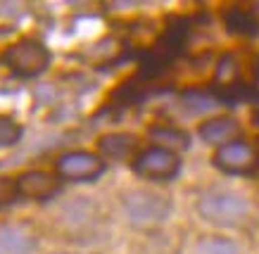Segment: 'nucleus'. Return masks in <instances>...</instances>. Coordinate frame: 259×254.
<instances>
[{
  "label": "nucleus",
  "mask_w": 259,
  "mask_h": 254,
  "mask_svg": "<svg viewBox=\"0 0 259 254\" xmlns=\"http://www.w3.org/2000/svg\"><path fill=\"white\" fill-rule=\"evenodd\" d=\"M247 209H250V205L240 192L224 190V188L207 190L197 199L200 216L214 226H238L247 216Z\"/></svg>",
  "instance_id": "nucleus-1"
},
{
  "label": "nucleus",
  "mask_w": 259,
  "mask_h": 254,
  "mask_svg": "<svg viewBox=\"0 0 259 254\" xmlns=\"http://www.w3.org/2000/svg\"><path fill=\"white\" fill-rule=\"evenodd\" d=\"M0 62L19 79H33L48 69L50 50L36 38H22L5 48V53L0 55Z\"/></svg>",
  "instance_id": "nucleus-2"
},
{
  "label": "nucleus",
  "mask_w": 259,
  "mask_h": 254,
  "mask_svg": "<svg viewBox=\"0 0 259 254\" xmlns=\"http://www.w3.org/2000/svg\"><path fill=\"white\" fill-rule=\"evenodd\" d=\"M169 212H171L169 199L157 195V192L136 190L124 197L126 219H128V223H134L138 228H150V226H157V223L166 221Z\"/></svg>",
  "instance_id": "nucleus-3"
},
{
  "label": "nucleus",
  "mask_w": 259,
  "mask_h": 254,
  "mask_svg": "<svg viewBox=\"0 0 259 254\" xmlns=\"http://www.w3.org/2000/svg\"><path fill=\"white\" fill-rule=\"evenodd\" d=\"M134 171L148 181H171L174 176L181 171L179 155L164 145H152L134 159Z\"/></svg>",
  "instance_id": "nucleus-4"
},
{
  "label": "nucleus",
  "mask_w": 259,
  "mask_h": 254,
  "mask_svg": "<svg viewBox=\"0 0 259 254\" xmlns=\"http://www.w3.org/2000/svg\"><path fill=\"white\" fill-rule=\"evenodd\" d=\"M55 171L60 178H67V181H95L105 171V159L83 150L67 152L62 157H57Z\"/></svg>",
  "instance_id": "nucleus-5"
},
{
  "label": "nucleus",
  "mask_w": 259,
  "mask_h": 254,
  "mask_svg": "<svg viewBox=\"0 0 259 254\" xmlns=\"http://www.w3.org/2000/svg\"><path fill=\"white\" fill-rule=\"evenodd\" d=\"M214 164L226 174H247L257 164V155L247 143L233 140L228 145H221L214 155Z\"/></svg>",
  "instance_id": "nucleus-6"
},
{
  "label": "nucleus",
  "mask_w": 259,
  "mask_h": 254,
  "mask_svg": "<svg viewBox=\"0 0 259 254\" xmlns=\"http://www.w3.org/2000/svg\"><path fill=\"white\" fill-rule=\"evenodd\" d=\"M15 190L19 195H24V197L43 199V197H50L57 190V181L55 176L46 174V171H26V174L17 176Z\"/></svg>",
  "instance_id": "nucleus-7"
},
{
  "label": "nucleus",
  "mask_w": 259,
  "mask_h": 254,
  "mask_svg": "<svg viewBox=\"0 0 259 254\" xmlns=\"http://www.w3.org/2000/svg\"><path fill=\"white\" fill-rule=\"evenodd\" d=\"M240 133V126L233 117H214V119H207L200 126V138L209 145H228L233 143Z\"/></svg>",
  "instance_id": "nucleus-8"
},
{
  "label": "nucleus",
  "mask_w": 259,
  "mask_h": 254,
  "mask_svg": "<svg viewBox=\"0 0 259 254\" xmlns=\"http://www.w3.org/2000/svg\"><path fill=\"white\" fill-rule=\"evenodd\" d=\"M33 238L22 226L3 223L0 226V254H31Z\"/></svg>",
  "instance_id": "nucleus-9"
},
{
  "label": "nucleus",
  "mask_w": 259,
  "mask_h": 254,
  "mask_svg": "<svg viewBox=\"0 0 259 254\" xmlns=\"http://www.w3.org/2000/svg\"><path fill=\"white\" fill-rule=\"evenodd\" d=\"M100 152L105 157L112 159H124L136 150V138L128 133H112V135H102L100 143H98Z\"/></svg>",
  "instance_id": "nucleus-10"
},
{
  "label": "nucleus",
  "mask_w": 259,
  "mask_h": 254,
  "mask_svg": "<svg viewBox=\"0 0 259 254\" xmlns=\"http://www.w3.org/2000/svg\"><path fill=\"white\" fill-rule=\"evenodd\" d=\"M195 254H243L233 240L226 238H207L195 247Z\"/></svg>",
  "instance_id": "nucleus-11"
},
{
  "label": "nucleus",
  "mask_w": 259,
  "mask_h": 254,
  "mask_svg": "<svg viewBox=\"0 0 259 254\" xmlns=\"http://www.w3.org/2000/svg\"><path fill=\"white\" fill-rule=\"evenodd\" d=\"M19 138H22V126L12 117L0 114V147H10V145L19 143Z\"/></svg>",
  "instance_id": "nucleus-12"
},
{
  "label": "nucleus",
  "mask_w": 259,
  "mask_h": 254,
  "mask_svg": "<svg viewBox=\"0 0 259 254\" xmlns=\"http://www.w3.org/2000/svg\"><path fill=\"white\" fill-rule=\"evenodd\" d=\"M152 138H157L159 143H166L171 147H188V135L176 128H152Z\"/></svg>",
  "instance_id": "nucleus-13"
},
{
  "label": "nucleus",
  "mask_w": 259,
  "mask_h": 254,
  "mask_svg": "<svg viewBox=\"0 0 259 254\" xmlns=\"http://www.w3.org/2000/svg\"><path fill=\"white\" fill-rule=\"evenodd\" d=\"M183 105L190 107L193 112H204V110H212L217 103H214L212 97H207L204 93H186L183 95Z\"/></svg>",
  "instance_id": "nucleus-14"
}]
</instances>
